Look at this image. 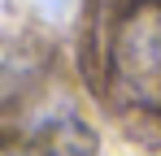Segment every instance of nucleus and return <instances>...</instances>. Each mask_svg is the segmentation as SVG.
<instances>
[{
    "label": "nucleus",
    "mask_w": 161,
    "mask_h": 156,
    "mask_svg": "<svg viewBox=\"0 0 161 156\" xmlns=\"http://www.w3.org/2000/svg\"><path fill=\"white\" fill-rule=\"evenodd\" d=\"M113 70L122 87L144 104H161V9L144 4L113 39Z\"/></svg>",
    "instance_id": "1"
},
{
    "label": "nucleus",
    "mask_w": 161,
    "mask_h": 156,
    "mask_svg": "<svg viewBox=\"0 0 161 156\" xmlns=\"http://www.w3.org/2000/svg\"><path fill=\"white\" fill-rule=\"evenodd\" d=\"M44 9H48L53 18H65V13L74 9V0H44Z\"/></svg>",
    "instance_id": "2"
}]
</instances>
